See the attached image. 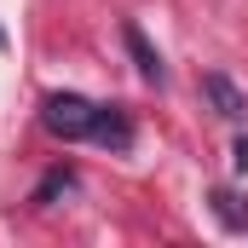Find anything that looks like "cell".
<instances>
[{
	"label": "cell",
	"mask_w": 248,
	"mask_h": 248,
	"mask_svg": "<svg viewBox=\"0 0 248 248\" xmlns=\"http://www.w3.org/2000/svg\"><path fill=\"white\" fill-rule=\"evenodd\" d=\"M41 122H46V133H58V139H69V144H81V139H93V127H98V104L81 98V93H46Z\"/></svg>",
	"instance_id": "1"
},
{
	"label": "cell",
	"mask_w": 248,
	"mask_h": 248,
	"mask_svg": "<svg viewBox=\"0 0 248 248\" xmlns=\"http://www.w3.org/2000/svg\"><path fill=\"white\" fill-rule=\"evenodd\" d=\"M202 93H208V104H214L225 122H243V116H248V93L231 81V75H219V69H214V75H202Z\"/></svg>",
	"instance_id": "2"
},
{
	"label": "cell",
	"mask_w": 248,
	"mask_h": 248,
	"mask_svg": "<svg viewBox=\"0 0 248 248\" xmlns=\"http://www.w3.org/2000/svg\"><path fill=\"white\" fill-rule=\"evenodd\" d=\"M122 41H127V52H133V63H139V75H144L150 87H162L168 69H162V52L144 41V29H139V23H122Z\"/></svg>",
	"instance_id": "3"
},
{
	"label": "cell",
	"mask_w": 248,
	"mask_h": 248,
	"mask_svg": "<svg viewBox=\"0 0 248 248\" xmlns=\"http://www.w3.org/2000/svg\"><path fill=\"white\" fill-rule=\"evenodd\" d=\"M93 144H110V150H133V122H127L122 104H98V127H93Z\"/></svg>",
	"instance_id": "4"
},
{
	"label": "cell",
	"mask_w": 248,
	"mask_h": 248,
	"mask_svg": "<svg viewBox=\"0 0 248 248\" xmlns=\"http://www.w3.org/2000/svg\"><path fill=\"white\" fill-rule=\"evenodd\" d=\"M208 202H214V219H219L225 231H248V202H243V196H237L231 185H219L214 196H208Z\"/></svg>",
	"instance_id": "5"
},
{
	"label": "cell",
	"mask_w": 248,
	"mask_h": 248,
	"mask_svg": "<svg viewBox=\"0 0 248 248\" xmlns=\"http://www.w3.org/2000/svg\"><path fill=\"white\" fill-rule=\"evenodd\" d=\"M69 185H75V168H52V173L35 185V196H29V202H35V208H46V202H52L58 190H69Z\"/></svg>",
	"instance_id": "6"
}]
</instances>
